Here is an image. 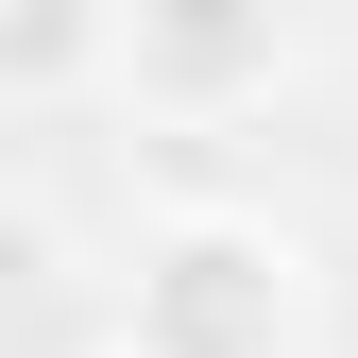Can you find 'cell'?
Here are the masks:
<instances>
[{"label":"cell","instance_id":"obj_1","mask_svg":"<svg viewBox=\"0 0 358 358\" xmlns=\"http://www.w3.org/2000/svg\"><path fill=\"white\" fill-rule=\"evenodd\" d=\"M120 358H307V239L256 205H171L120 290Z\"/></svg>","mask_w":358,"mask_h":358},{"label":"cell","instance_id":"obj_2","mask_svg":"<svg viewBox=\"0 0 358 358\" xmlns=\"http://www.w3.org/2000/svg\"><path fill=\"white\" fill-rule=\"evenodd\" d=\"M273 69H290V34L239 17V0H154V17H120V52H103V85H120V103H154V120L273 103Z\"/></svg>","mask_w":358,"mask_h":358},{"label":"cell","instance_id":"obj_3","mask_svg":"<svg viewBox=\"0 0 358 358\" xmlns=\"http://www.w3.org/2000/svg\"><path fill=\"white\" fill-rule=\"evenodd\" d=\"M103 52H120L103 0H17L0 17V103H69V85H103Z\"/></svg>","mask_w":358,"mask_h":358},{"label":"cell","instance_id":"obj_4","mask_svg":"<svg viewBox=\"0 0 358 358\" xmlns=\"http://www.w3.org/2000/svg\"><path fill=\"white\" fill-rule=\"evenodd\" d=\"M52 273H69V239H52V205H34V188H0V341H17L34 307H52Z\"/></svg>","mask_w":358,"mask_h":358}]
</instances>
